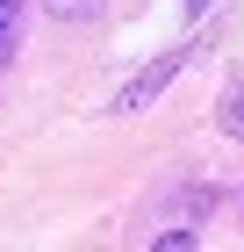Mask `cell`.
<instances>
[{"label":"cell","mask_w":244,"mask_h":252,"mask_svg":"<svg viewBox=\"0 0 244 252\" xmlns=\"http://www.w3.org/2000/svg\"><path fill=\"white\" fill-rule=\"evenodd\" d=\"M180 65H187V51H165V58H151L136 79H122V87H115V101H108V108H115V116H136V108H151V101H158L172 79H180Z\"/></svg>","instance_id":"1"},{"label":"cell","mask_w":244,"mask_h":252,"mask_svg":"<svg viewBox=\"0 0 244 252\" xmlns=\"http://www.w3.org/2000/svg\"><path fill=\"white\" fill-rule=\"evenodd\" d=\"M223 130H230V137H244V94H230V108H223Z\"/></svg>","instance_id":"4"},{"label":"cell","mask_w":244,"mask_h":252,"mask_svg":"<svg viewBox=\"0 0 244 252\" xmlns=\"http://www.w3.org/2000/svg\"><path fill=\"white\" fill-rule=\"evenodd\" d=\"M57 22H79V15H94V0H43Z\"/></svg>","instance_id":"3"},{"label":"cell","mask_w":244,"mask_h":252,"mask_svg":"<svg viewBox=\"0 0 244 252\" xmlns=\"http://www.w3.org/2000/svg\"><path fill=\"white\" fill-rule=\"evenodd\" d=\"M15 36H22V0H0V58L15 51Z\"/></svg>","instance_id":"2"}]
</instances>
